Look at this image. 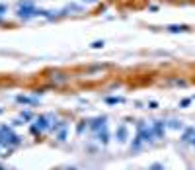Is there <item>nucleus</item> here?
Segmentation results:
<instances>
[{"label":"nucleus","instance_id":"1","mask_svg":"<svg viewBox=\"0 0 195 170\" xmlns=\"http://www.w3.org/2000/svg\"><path fill=\"white\" fill-rule=\"evenodd\" d=\"M152 139H156V137H154L152 127H150V125H146V123H139V133H137L135 141L131 143V151H139L144 143L152 141Z\"/></svg>","mask_w":195,"mask_h":170},{"label":"nucleus","instance_id":"2","mask_svg":"<svg viewBox=\"0 0 195 170\" xmlns=\"http://www.w3.org/2000/svg\"><path fill=\"white\" fill-rule=\"evenodd\" d=\"M0 143L8 145V147H14V145H20V137L16 133H12L10 127H0Z\"/></svg>","mask_w":195,"mask_h":170},{"label":"nucleus","instance_id":"3","mask_svg":"<svg viewBox=\"0 0 195 170\" xmlns=\"http://www.w3.org/2000/svg\"><path fill=\"white\" fill-rule=\"evenodd\" d=\"M18 16H20V18H23V20H29V18H33V16H37V10L33 8V4L29 2V0H25V2L20 4Z\"/></svg>","mask_w":195,"mask_h":170},{"label":"nucleus","instance_id":"4","mask_svg":"<svg viewBox=\"0 0 195 170\" xmlns=\"http://www.w3.org/2000/svg\"><path fill=\"white\" fill-rule=\"evenodd\" d=\"M49 117H47V115H39L37 119H35V125H33L31 127V131L35 133V135H37V133H41V131H45V129H49Z\"/></svg>","mask_w":195,"mask_h":170},{"label":"nucleus","instance_id":"5","mask_svg":"<svg viewBox=\"0 0 195 170\" xmlns=\"http://www.w3.org/2000/svg\"><path fill=\"white\" fill-rule=\"evenodd\" d=\"M150 127H152V131H154V137L158 139V137H162V135H164V127H166V123H164V121H154Z\"/></svg>","mask_w":195,"mask_h":170},{"label":"nucleus","instance_id":"6","mask_svg":"<svg viewBox=\"0 0 195 170\" xmlns=\"http://www.w3.org/2000/svg\"><path fill=\"white\" fill-rule=\"evenodd\" d=\"M90 127H92V131H102V129H107L106 127V117H98V119H94L92 123H90Z\"/></svg>","mask_w":195,"mask_h":170},{"label":"nucleus","instance_id":"7","mask_svg":"<svg viewBox=\"0 0 195 170\" xmlns=\"http://www.w3.org/2000/svg\"><path fill=\"white\" fill-rule=\"evenodd\" d=\"M195 139V127H189L186 129V133H183V137H181V141H186V143H191Z\"/></svg>","mask_w":195,"mask_h":170},{"label":"nucleus","instance_id":"8","mask_svg":"<svg viewBox=\"0 0 195 170\" xmlns=\"http://www.w3.org/2000/svg\"><path fill=\"white\" fill-rule=\"evenodd\" d=\"M115 135H117V141H125L127 139V125H121V127L117 129Z\"/></svg>","mask_w":195,"mask_h":170},{"label":"nucleus","instance_id":"9","mask_svg":"<svg viewBox=\"0 0 195 170\" xmlns=\"http://www.w3.org/2000/svg\"><path fill=\"white\" fill-rule=\"evenodd\" d=\"M96 135H98V141H100V143H103V145H106V143L109 141V139H107V137H109V135H107V129H102V131H98Z\"/></svg>","mask_w":195,"mask_h":170},{"label":"nucleus","instance_id":"10","mask_svg":"<svg viewBox=\"0 0 195 170\" xmlns=\"http://www.w3.org/2000/svg\"><path fill=\"white\" fill-rule=\"evenodd\" d=\"M18 102H20V104H35L37 100H35V98H28V96H18Z\"/></svg>","mask_w":195,"mask_h":170},{"label":"nucleus","instance_id":"11","mask_svg":"<svg viewBox=\"0 0 195 170\" xmlns=\"http://www.w3.org/2000/svg\"><path fill=\"white\" fill-rule=\"evenodd\" d=\"M168 29H170V31H174V33H176V31H186V26H170V28H168Z\"/></svg>","mask_w":195,"mask_h":170},{"label":"nucleus","instance_id":"12","mask_svg":"<svg viewBox=\"0 0 195 170\" xmlns=\"http://www.w3.org/2000/svg\"><path fill=\"white\" fill-rule=\"evenodd\" d=\"M107 104H121V102H125L123 98H106Z\"/></svg>","mask_w":195,"mask_h":170},{"label":"nucleus","instance_id":"13","mask_svg":"<svg viewBox=\"0 0 195 170\" xmlns=\"http://www.w3.org/2000/svg\"><path fill=\"white\" fill-rule=\"evenodd\" d=\"M168 125H170L172 129H181V121H176V119H172V121L168 123Z\"/></svg>","mask_w":195,"mask_h":170},{"label":"nucleus","instance_id":"14","mask_svg":"<svg viewBox=\"0 0 195 170\" xmlns=\"http://www.w3.org/2000/svg\"><path fill=\"white\" fill-rule=\"evenodd\" d=\"M92 47H94V49H100V47H103V41H96V43H92Z\"/></svg>","mask_w":195,"mask_h":170},{"label":"nucleus","instance_id":"15","mask_svg":"<svg viewBox=\"0 0 195 170\" xmlns=\"http://www.w3.org/2000/svg\"><path fill=\"white\" fill-rule=\"evenodd\" d=\"M150 170H164V166L162 164H152V166H150Z\"/></svg>","mask_w":195,"mask_h":170},{"label":"nucleus","instance_id":"16","mask_svg":"<svg viewBox=\"0 0 195 170\" xmlns=\"http://www.w3.org/2000/svg\"><path fill=\"white\" fill-rule=\"evenodd\" d=\"M2 12H4V6H0V16H2Z\"/></svg>","mask_w":195,"mask_h":170},{"label":"nucleus","instance_id":"17","mask_svg":"<svg viewBox=\"0 0 195 170\" xmlns=\"http://www.w3.org/2000/svg\"><path fill=\"white\" fill-rule=\"evenodd\" d=\"M84 2H96V0H84Z\"/></svg>","mask_w":195,"mask_h":170},{"label":"nucleus","instance_id":"18","mask_svg":"<svg viewBox=\"0 0 195 170\" xmlns=\"http://www.w3.org/2000/svg\"><path fill=\"white\" fill-rule=\"evenodd\" d=\"M191 143H193V147H195V139H193V141H191Z\"/></svg>","mask_w":195,"mask_h":170},{"label":"nucleus","instance_id":"19","mask_svg":"<svg viewBox=\"0 0 195 170\" xmlns=\"http://www.w3.org/2000/svg\"><path fill=\"white\" fill-rule=\"evenodd\" d=\"M66 170H76V168H66Z\"/></svg>","mask_w":195,"mask_h":170},{"label":"nucleus","instance_id":"20","mask_svg":"<svg viewBox=\"0 0 195 170\" xmlns=\"http://www.w3.org/2000/svg\"><path fill=\"white\" fill-rule=\"evenodd\" d=\"M0 170H4V168H2V166H0Z\"/></svg>","mask_w":195,"mask_h":170},{"label":"nucleus","instance_id":"21","mask_svg":"<svg viewBox=\"0 0 195 170\" xmlns=\"http://www.w3.org/2000/svg\"><path fill=\"white\" fill-rule=\"evenodd\" d=\"M0 113H2V109H0Z\"/></svg>","mask_w":195,"mask_h":170}]
</instances>
